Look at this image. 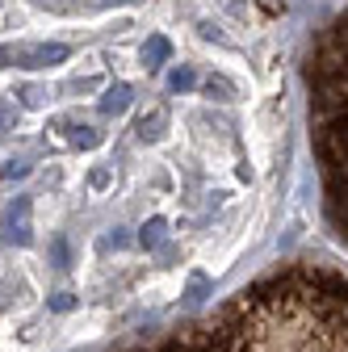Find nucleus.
Wrapping results in <instances>:
<instances>
[{
    "instance_id": "f257e3e1",
    "label": "nucleus",
    "mask_w": 348,
    "mask_h": 352,
    "mask_svg": "<svg viewBox=\"0 0 348 352\" xmlns=\"http://www.w3.org/2000/svg\"><path fill=\"white\" fill-rule=\"evenodd\" d=\"M135 352H348V273L319 264L281 269Z\"/></svg>"
},
{
    "instance_id": "f03ea898",
    "label": "nucleus",
    "mask_w": 348,
    "mask_h": 352,
    "mask_svg": "<svg viewBox=\"0 0 348 352\" xmlns=\"http://www.w3.org/2000/svg\"><path fill=\"white\" fill-rule=\"evenodd\" d=\"M311 143L331 227L348 243V9L319 34L307 59Z\"/></svg>"
},
{
    "instance_id": "7ed1b4c3",
    "label": "nucleus",
    "mask_w": 348,
    "mask_h": 352,
    "mask_svg": "<svg viewBox=\"0 0 348 352\" xmlns=\"http://www.w3.org/2000/svg\"><path fill=\"white\" fill-rule=\"evenodd\" d=\"M13 63L21 67H51V63H63L67 59V47H59V42H47V47H13L5 51Z\"/></svg>"
},
{
    "instance_id": "20e7f679",
    "label": "nucleus",
    "mask_w": 348,
    "mask_h": 352,
    "mask_svg": "<svg viewBox=\"0 0 348 352\" xmlns=\"http://www.w3.org/2000/svg\"><path fill=\"white\" fill-rule=\"evenodd\" d=\"M126 105H130V88H126V84H113L109 93L101 97V109H105V113H122Z\"/></svg>"
},
{
    "instance_id": "39448f33",
    "label": "nucleus",
    "mask_w": 348,
    "mask_h": 352,
    "mask_svg": "<svg viewBox=\"0 0 348 352\" xmlns=\"http://www.w3.org/2000/svg\"><path fill=\"white\" fill-rule=\"evenodd\" d=\"M143 59H147V67H160V63L168 59V42H164V38H151L147 47H143Z\"/></svg>"
},
{
    "instance_id": "423d86ee",
    "label": "nucleus",
    "mask_w": 348,
    "mask_h": 352,
    "mask_svg": "<svg viewBox=\"0 0 348 352\" xmlns=\"http://www.w3.org/2000/svg\"><path fill=\"white\" fill-rule=\"evenodd\" d=\"M160 126H164V113L155 109L151 118H143V122H139V135H143V139H160Z\"/></svg>"
},
{
    "instance_id": "0eeeda50",
    "label": "nucleus",
    "mask_w": 348,
    "mask_h": 352,
    "mask_svg": "<svg viewBox=\"0 0 348 352\" xmlns=\"http://www.w3.org/2000/svg\"><path fill=\"white\" fill-rule=\"evenodd\" d=\"M160 231H164L160 218H155V223H147V227H143V243H160Z\"/></svg>"
},
{
    "instance_id": "6e6552de",
    "label": "nucleus",
    "mask_w": 348,
    "mask_h": 352,
    "mask_svg": "<svg viewBox=\"0 0 348 352\" xmlns=\"http://www.w3.org/2000/svg\"><path fill=\"white\" fill-rule=\"evenodd\" d=\"M172 88H193V72H172Z\"/></svg>"
},
{
    "instance_id": "1a4fd4ad",
    "label": "nucleus",
    "mask_w": 348,
    "mask_h": 352,
    "mask_svg": "<svg viewBox=\"0 0 348 352\" xmlns=\"http://www.w3.org/2000/svg\"><path fill=\"white\" fill-rule=\"evenodd\" d=\"M9 122H13V109H9V105H0V126H9Z\"/></svg>"
}]
</instances>
